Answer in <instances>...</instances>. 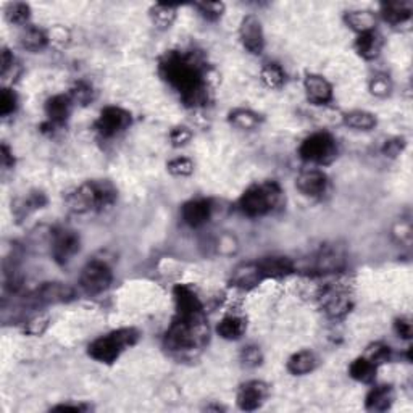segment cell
Returning a JSON list of instances; mask_svg holds the SVG:
<instances>
[{
  "instance_id": "7bdbcfd3",
  "label": "cell",
  "mask_w": 413,
  "mask_h": 413,
  "mask_svg": "<svg viewBox=\"0 0 413 413\" xmlns=\"http://www.w3.org/2000/svg\"><path fill=\"white\" fill-rule=\"evenodd\" d=\"M192 139V132L189 128L186 126H179V128H174V130L170 132V141H172V144L174 147H183L186 145L189 141Z\"/></svg>"
},
{
  "instance_id": "4dcf8cb0",
  "label": "cell",
  "mask_w": 413,
  "mask_h": 413,
  "mask_svg": "<svg viewBox=\"0 0 413 413\" xmlns=\"http://www.w3.org/2000/svg\"><path fill=\"white\" fill-rule=\"evenodd\" d=\"M344 123L354 130L370 131L376 126V117L365 110H354L344 115Z\"/></svg>"
},
{
  "instance_id": "6da1fadb",
  "label": "cell",
  "mask_w": 413,
  "mask_h": 413,
  "mask_svg": "<svg viewBox=\"0 0 413 413\" xmlns=\"http://www.w3.org/2000/svg\"><path fill=\"white\" fill-rule=\"evenodd\" d=\"M160 74L189 107L208 101L207 70L194 54L172 50L160 60Z\"/></svg>"
},
{
  "instance_id": "5bb4252c",
  "label": "cell",
  "mask_w": 413,
  "mask_h": 413,
  "mask_svg": "<svg viewBox=\"0 0 413 413\" xmlns=\"http://www.w3.org/2000/svg\"><path fill=\"white\" fill-rule=\"evenodd\" d=\"M303 89H305L308 102H312L313 105H328L333 101V86L320 74H307L303 81Z\"/></svg>"
},
{
  "instance_id": "30bf717a",
  "label": "cell",
  "mask_w": 413,
  "mask_h": 413,
  "mask_svg": "<svg viewBox=\"0 0 413 413\" xmlns=\"http://www.w3.org/2000/svg\"><path fill=\"white\" fill-rule=\"evenodd\" d=\"M241 42L244 46L247 52H250L252 55H260L263 52L265 47V36L262 21L259 20L255 15H247L244 20L241 21L239 28Z\"/></svg>"
},
{
  "instance_id": "f6af8a7d",
  "label": "cell",
  "mask_w": 413,
  "mask_h": 413,
  "mask_svg": "<svg viewBox=\"0 0 413 413\" xmlns=\"http://www.w3.org/2000/svg\"><path fill=\"white\" fill-rule=\"evenodd\" d=\"M394 330L396 333L401 336L402 339H410L412 338V323L407 318H397L394 323Z\"/></svg>"
},
{
  "instance_id": "bcb514c9",
  "label": "cell",
  "mask_w": 413,
  "mask_h": 413,
  "mask_svg": "<svg viewBox=\"0 0 413 413\" xmlns=\"http://www.w3.org/2000/svg\"><path fill=\"white\" fill-rule=\"evenodd\" d=\"M12 65H15V59H13L12 52L8 50L7 47H3L2 49V76L7 74V71Z\"/></svg>"
},
{
  "instance_id": "9c48e42d",
  "label": "cell",
  "mask_w": 413,
  "mask_h": 413,
  "mask_svg": "<svg viewBox=\"0 0 413 413\" xmlns=\"http://www.w3.org/2000/svg\"><path fill=\"white\" fill-rule=\"evenodd\" d=\"M131 125V113L120 107H107L96 121V131L102 137H113L128 130Z\"/></svg>"
},
{
  "instance_id": "74e56055",
  "label": "cell",
  "mask_w": 413,
  "mask_h": 413,
  "mask_svg": "<svg viewBox=\"0 0 413 413\" xmlns=\"http://www.w3.org/2000/svg\"><path fill=\"white\" fill-rule=\"evenodd\" d=\"M363 357H367L368 360H372L373 363H384L387 362L389 357H391V349L387 347V345H384L381 343H376V344H372L367 350V354L363 355Z\"/></svg>"
},
{
  "instance_id": "7c38bea8",
  "label": "cell",
  "mask_w": 413,
  "mask_h": 413,
  "mask_svg": "<svg viewBox=\"0 0 413 413\" xmlns=\"http://www.w3.org/2000/svg\"><path fill=\"white\" fill-rule=\"evenodd\" d=\"M177 316L179 318H203V307L201 299L186 284H178L173 289Z\"/></svg>"
},
{
  "instance_id": "9a60e30c",
  "label": "cell",
  "mask_w": 413,
  "mask_h": 413,
  "mask_svg": "<svg viewBox=\"0 0 413 413\" xmlns=\"http://www.w3.org/2000/svg\"><path fill=\"white\" fill-rule=\"evenodd\" d=\"M296 186L303 196L321 197L328 189V177L320 170H307L299 174Z\"/></svg>"
},
{
  "instance_id": "d6a6232c",
  "label": "cell",
  "mask_w": 413,
  "mask_h": 413,
  "mask_svg": "<svg viewBox=\"0 0 413 413\" xmlns=\"http://www.w3.org/2000/svg\"><path fill=\"white\" fill-rule=\"evenodd\" d=\"M260 74H262L263 84L270 89L283 88L284 79H286V74H284L283 68L278 63H265Z\"/></svg>"
},
{
  "instance_id": "d6986e66",
  "label": "cell",
  "mask_w": 413,
  "mask_h": 413,
  "mask_svg": "<svg viewBox=\"0 0 413 413\" xmlns=\"http://www.w3.org/2000/svg\"><path fill=\"white\" fill-rule=\"evenodd\" d=\"M262 281H263V276H262V273H260L257 262H249V263L239 265V267L232 272V276H231L232 286L244 289V291H249V289L257 288Z\"/></svg>"
},
{
  "instance_id": "ee69618b",
  "label": "cell",
  "mask_w": 413,
  "mask_h": 413,
  "mask_svg": "<svg viewBox=\"0 0 413 413\" xmlns=\"http://www.w3.org/2000/svg\"><path fill=\"white\" fill-rule=\"evenodd\" d=\"M403 147H405V141H403L402 137L389 139V141H386V144H384V147H383V154L386 157H391V159H394V157L401 155Z\"/></svg>"
},
{
  "instance_id": "836d02e7",
  "label": "cell",
  "mask_w": 413,
  "mask_h": 413,
  "mask_svg": "<svg viewBox=\"0 0 413 413\" xmlns=\"http://www.w3.org/2000/svg\"><path fill=\"white\" fill-rule=\"evenodd\" d=\"M6 17L8 21L15 23V25H26V23L30 21L31 8L28 3H23V2L8 3L6 8Z\"/></svg>"
},
{
  "instance_id": "ffe728a7",
  "label": "cell",
  "mask_w": 413,
  "mask_h": 413,
  "mask_svg": "<svg viewBox=\"0 0 413 413\" xmlns=\"http://www.w3.org/2000/svg\"><path fill=\"white\" fill-rule=\"evenodd\" d=\"M350 299L347 294L338 291V289H331V291L325 292V299H323V308H325L326 315L330 318H343L350 312Z\"/></svg>"
},
{
  "instance_id": "8992f818",
  "label": "cell",
  "mask_w": 413,
  "mask_h": 413,
  "mask_svg": "<svg viewBox=\"0 0 413 413\" xmlns=\"http://www.w3.org/2000/svg\"><path fill=\"white\" fill-rule=\"evenodd\" d=\"M336 154H338L336 139L331 134H328V132H315V134L303 139L301 147H299L301 159L310 161V163H330Z\"/></svg>"
},
{
  "instance_id": "d590c367",
  "label": "cell",
  "mask_w": 413,
  "mask_h": 413,
  "mask_svg": "<svg viewBox=\"0 0 413 413\" xmlns=\"http://www.w3.org/2000/svg\"><path fill=\"white\" fill-rule=\"evenodd\" d=\"M167 170L173 174V177L186 178V177H191V174L194 173V163H192V160L184 159V157H179V159L168 161Z\"/></svg>"
},
{
  "instance_id": "7dc6e473",
  "label": "cell",
  "mask_w": 413,
  "mask_h": 413,
  "mask_svg": "<svg viewBox=\"0 0 413 413\" xmlns=\"http://www.w3.org/2000/svg\"><path fill=\"white\" fill-rule=\"evenodd\" d=\"M0 154H2V165L3 168H10L15 165V159H13V154L8 149V145L2 144V149H0Z\"/></svg>"
},
{
  "instance_id": "ab89813d",
  "label": "cell",
  "mask_w": 413,
  "mask_h": 413,
  "mask_svg": "<svg viewBox=\"0 0 413 413\" xmlns=\"http://www.w3.org/2000/svg\"><path fill=\"white\" fill-rule=\"evenodd\" d=\"M197 10L201 12L203 18H207L208 21H215L218 18H221L223 12H225V6L221 2H207V3H197Z\"/></svg>"
},
{
  "instance_id": "4fadbf2b",
  "label": "cell",
  "mask_w": 413,
  "mask_h": 413,
  "mask_svg": "<svg viewBox=\"0 0 413 413\" xmlns=\"http://www.w3.org/2000/svg\"><path fill=\"white\" fill-rule=\"evenodd\" d=\"M74 297L73 288L65 283H44L34 294L37 305H54V303L70 302Z\"/></svg>"
},
{
  "instance_id": "52a82bcc",
  "label": "cell",
  "mask_w": 413,
  "mask_h": 413,
  "mask_svg": "<svg viewBox=\"0 0 413 413\" xmlns=\"http://www.w3.org/2000/svg\"><path fill=\"white\" fill-rule=\"evenodd\" d=\"M113 281L112 270L103 262H91L83 268L79 276V286L88 296H97L110 288Z\"/></svg>"
},
{
  "instance_id": "1f68e13d",
  "label": "cell",
  "mask_w": 413,
  "mask_h": 413,
  "mask_svg": "<svg viewBox=\"0 0 413 413\" xmlns=\"http://www.w3.org/2000/svg\"><path fill=\"white\" fill-rule=\"evenodd\" d=\"M343 255L338 249H325L316 259V270L320 273H333L341 267Z\"/></svg>"
},
{
  "instance_id": "8fae6325",
  "label": "cell",
  "mask_w": 413,
  "mask_h": 413,
  "mask_svg": "<svg viewBox=\"0 0 413 413\" xmlns=\"http://www.w3.org/2000/svg\"><path fill=\"white\" fill-rule=\"evenodd\" d=\"M268 397V386L263 381H247L241 384L237 391V407L244 412H254L263 405V402Z\"/></svg>"
},
{
  "instance_id": "603a6c76",
  "label": "cell",
  "mask_w": 413,
  "mask_h": 413,
  "mask_svg": "<svg viewBox=\"0 0 413 413\" xmlns=\"http://www.w3.org/2000/svg\"><path fill=\"white\" fill-rule=\"evenodd\" d=\"M412 10V2H386L381 6L383 18L391 25H401L410 20Z\"/></svg>"
},
{
  "instance_id": "ac0fdd59",
  "label": "cell",
  "mask_w": 413,
  "mask_h": 413,
  "mask_svg": "<svg viewBox=\"0 0 413 413\" xmlns=\"http://www.w3.org/2000/svg\"><path fill=\"white\" fill-rule=\"evenodd\" d=\"M73 99L65 94H59V96L50 97L46 102V115L49 118V126H61L65 125L71 115V108H73Z\"/></svg>"
},
{
  "instance_id": "8d00e7d4",
  "label": "cell",
  "mask_w": 413,
  "mask_h": 413,
  "mask_svg": "<svg viewBox=\"0 0 413 413\" xmlns=\"http://www.w3.org/2000/svg\"><path fill=\"white\" fill-rule=\"evenodd\" d=\"M49 323H50L49 315H46V313H39V315L32 316L31 320L26 323L25 333L32 334V336H41L47 330V328H49Z\"/></svg>"
},
{
  "instance_id": "cb8c5ba5",
  "label": "cell",
  "mask_w": 413,
  "mask_h": 413,
  "mask_svg": "<svg viewBox=\"0 0 413 413\" xmlns=\"http://www.w3.org/2000/svg\"><path fill=\"white\" fill-rule=\"evenodd\" d=\"M318 359L316 355L310 352V350H301V352L294 354L291 359L288 360V370L289 373L296 374V376H302V374L312 373L316 368Z\"/></svg>"
},
{
  "instance_id": "e0dca14e",
  "label": "cell",
  "mask_w": 413,
  "mask_h": 413,
  "mask_svg": "<svg viewBox=\"0 0 413 413\" xmlns=\"http://www.w3.org/2000/svg\"><path fill=\"white\" fill-rule=\"evenodd\" d=\"M183 221L191 228H201L208 223L212 216V205L205 199H192L181 208Z\"/></svg>"
},
{
  "instance_id": "83f0119b",
  "label": "cell",
  "mask_w": 413,
  "mask_h": 413,
  "mask_svg": "<svg viewBox=\"0 0 413 413\" xmlns=\"http://www.w3.org/2000/svg\"><path fill=\"white\" fill-rule=\"evenodd\" d=\"M47 41H49V37H47L46 32L42 31L41 28H36V26L26 28V30L23 31L20 36L21 47L30 52L42 50L47 46Z\"/></svg>"
},
{
  "instance_id": "f1b7e54d",
  "label": "cell",
  "mask_w": 413,
  "mask_h": 413,
  "mask_svg": "<svg viewBox=\"0 0 413 413\" xmlns=\"http://www.w3.org/2000/svg\"><path fill=\"white\" fill-rule=\"evenodd\" d=\"M150 18L154 21V25L160 30H167L177 20V7L165 6V3H157L152 7Z\"/></svg>"
},
{
  "instance_id": "277c9868",
  "label": "cell",
  "mask_w": 413,
  "mask_h": 413,
  "mask_svg": "<svg viewBox=\"0 0 413 413\" xmlns=\"http://www.w3.org/2000/svg\"><path fill=\"white\" fill-rule=\"evenodd\" d=\"M203 318H179L174 316L172 326L165 336V345L173 352L192 350L205 343Z\"/></svg>"
},
{
  "instance_id": "60d3db41",
  "label": "cell",
  "mask_w": 413,
  "mask_h": 413,
  "mask_svg": "<svg viewBox=\"0 0 413 413\" xmlns=\"http://www.w3.org/2000/svg\"><path fill=\"white\" fill-rule=\"evenodd\" d=\"M263 355L260 352L259 347H255V345H247V347L242 349L241 352V362L245 365V367L249 368H255L259 367L260 363H262Z\"/></svg>"
},
{
  "instance_id": "f546056e",
  "label": "cell",
  "mask_w": 413,
  "mask_h": 413,
  "mask_svg": "<svg viewBox=\"0 0 413 413\" xmlns=\"http://www.w3.org/2000/svg\"><path fill=\"white\" fill-rule=\"evenodd\" d=\"M230 123L239 130L250 131L260 125V115L252 110H247V108H237L230 113Z\"/></svg>"
},
{
  "instance_id": "c3c4849f",
  "label": "cell",
  "mask_w": 413,
  "mask_h": 413,
  "mask_svg": "<svg viewBox=\"0 0 413 413\" xmlns=\"http://www.w3.org/2000/svg\"><path fill=\"white\" fill-rule=\"evenodd\" d=\"M54 410H74V412H81V410H86V407L83 405H59V407H54Z\"/></svg>"
},
{
  "instance_id": "44dd1931",
  "label": "cell",
  "mask_w": 413,
  "mask_h": 413,
  "mask_svg": "<svg viewBox=\"0 0 413 413\" xmlns=\"http://www.w3.org/2000/svg\"><path fill=\"white\" fill-rule=\"evenodd\" d=\"M383 49V37L376 31H368L359 34L355 41V50L365 60H373Z\"/></svg>"
},
{
  "instance_id": "7402d4cb",
  "label": "cell",
  "mask_w": 413,
  "mask_h": 413,
  "mask_svg": "<svg viewBox=\"0 0 413 413\" xmlns=\"http://www.w3.org/2000/svg\"><path fill=\"white\" fill-rule=\"evenodd\" d=\"M394 399V389L392 386H376L368 392L367 399H365V407L370 412H386L391 408Z\"/></svg>"
},
{
  "instance_id": "5b68a950",
  "label": "cell",
  "mask_w": 413,
  "mask_h": 413,
  "mask_svg": "<svg viewBox=\"0 0 413 413\" xmlns=\"http://www.w3.org/2000/svg\"><path fill=\"white\" fill-rule=\"evenodd\" d=\"M281 194V188L273 181L255 184L241 196L239 208L244 215L250 218L268 215L279 205Z\"/></svg>"
},
{
  "instance_id": "7a4b0ae2",
  "label": "cell",
  "mask_w": 413,
  "mask_h": 413,
  "mask_svg": "<svg viewBox=\"0 0 413 413\" xmlns=\"http://www.w3.org/2000/svg\"><path fill=\"white\" fill-rule=\"evenodd\" d=\"M117 189L108 181H89L81 184L66 197L70 208L76 213L102 212L117 201Z\"/></svg>"
},
{
  "instance_id": "2e32d148",
  "label": "cell",
  "mask_w": 413,
  "mask_h": 413,
  "mask_svg": "<svg viewBox=\"0 0 413 413\" xmlns=\"http://www.w3.org/2000/svg\"><path fill=\"white\" fill-rule=\"evenodd\" d=\"M257 265L263 279H281L294 273V263L284 255H268L262 260H257Z\"/></svg>"
},
{
  "instance_id": "f35d334b",
  "label": "cell",
  "mask_w": 413,
  "mask_h": 413,
  "mask_svg": "<svg viewBox=\"0 0 413 413\" xmlns=\"http://www.w3.org/2000/svg\"><path fill=\"white\" fill-rule=\"evenodd\" d=\"M70 97L73 99V102H78V103H83V105H86V103H89L94 99L92 86L88 83H78L73 89H71Z\"/></svg>"
},
{
  "instance_id": "ba28073f",
  "label": "cell",
  "mask_w": 413,
  "mask_h": 413,
  "mask_svg": "<svg viewBox=\"0 0 413 413\" xmlns=\"http://www.w3.org/2000/svg\"><path fill=\"white\" fill-rule=\"evenodd\" d=\"M81 239L78 232L68 228H59L52 234V257L59 265H66L79 252Z\"/></svg>"
},
{
  "instance_id": "4316f807",
  "label": "cell",
  "mask_w": 413,
  "mask_h": 413,
  "mask_svg": "<svg viewBox=\"0 0 413 413\" xmlns=\"http://www.w3.org/2000/svg\"><path fill=\"white\" fill-rule=\"evenodd\" d=\"M347 26L352 28L354 31H357L359 34L368 31H374V25H376V17L374 13L368 10H357V12H347L344 17Z\"/></svg>"
},
{
  "instance_id": "b9f144b4",
  "label": "cell",
  "mask_w": 413,
  "mask_h": 413,
  "mask_svg": "<svg viewBox=\"0 0 413 413\" xmlns=\"http://www.w3.org/2000/svg\"><path fill=\"white\" fill-rule=\"evenodd\" d=\"M370 91L378 97H386L391 92V83L386 76H374L370 83Z\"/></svg>"
},
{
  "instance_id": "e575fe53",
  "label": "cell",
  "mask_w": 413,
  "mask_h": 413,
  "mask_svg": "<svg viewBox=\"0 0 413 413\" xmlns=\"http://www.w3.org/2000/svg\"><path fill=\"white\" fill-rule=\"evenodd\" d=\"M18 107V96L10 88H3L0 92V115L8 117L15 113Z\"/></svg>"
},
{
  "instance_id": "484cf974",
  "label": "cell",
  "mask_w": 413,
  "mask_h": 413,
  "mask_svg": "<svg viewBox=\"0 0 413 413\" xmlns=\"http://www.w3.org/2000/svg\"><path fill=\"white\" fill-rule=\"evenodd\" d=\"M378 365L373 363L372 360L367 357H359L355 359L349 367V374L350 378H354L355 381L360 383H372L376 378Z\"/></svg>"
},
{
  "instance_id": "3957f363",
  "label": "cell",
  "mask_w": 413,
  "mask_h": 413,
  "mask_svg": "<svg viewBox=\"0 0 413 413\" xmlns=\"http://www.w3.org/2000/svg\"><path fill=\"white\" fill-rule=\"evenodd\" d=\"M137 339H139V333L134 328H121V330L101 336L89 344L88 354L97 362L112 365L121 357L125 350L131 349L137 343Z\"/></svg>"
},
{
  "instance_id": "d4e9b609",
  "label": "cell",
  "mask_w": 413,
  "mask_h": 413,
  "mask_svg": "<svg viewBox=\"0 0 413 413\" xmlns=\"http://www.w3.org/2000/svg\"><path fill=\"white\" fill-rule=\"evenodd\" d=\"M245 328H247V323L244 318L231 315V316H225L220 323H218L216 333L220 338L226 341H237L239 338H242V334L245 333Z\"/></svg>"
}]
</instances>
